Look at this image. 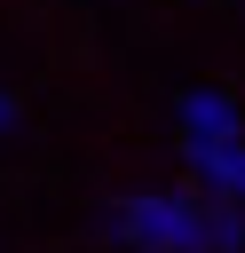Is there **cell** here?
<instances>
[{
	"label": "cell",
	"instance_id": "cell-1",
	"mask_svg": "<svg viewBox=\"0 0 245 253\" xmlns=\"http://www.w3.org/2000/svg\"><path fill=\"white\" fill-rule=\"evenodd\" d=\"M119 229H126L142 253H205V221H198L182 198H126Z\"/></svg>",
	"mask_w": 245,
	"mask_h": 253
},
{
	"label": "cell",
	"instance_id": "cell-2",
	"mask_svg": "<svg viewBox=\"0 0 245 253\" xmlns=\"http://www.w3.org/2000/svg\"><path fill=\"white\" fill-rule=\"evenodd\" d=\"M190 150H198V166L229 190L237 182V158H229V103L221 95H190Z\"/></svg>",
	"mask_w": 245,
	"mask_h": 253
},
{
	"label": "cell",
	"instance_id": "cell-3",
	"mask_svg": "<svg viewBox=\"0 0 245 253\" xmlns=\"http://www.w3.org/2000/svg\"><path fill=\"white\" fill-rule=\"evenodd\" d=\"M8 126H16V103H8V95H0V134H8Z\"/></svg>",
	"mask_w": 245,
	"mask_h": 253
}]
</instances>
